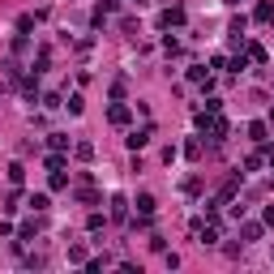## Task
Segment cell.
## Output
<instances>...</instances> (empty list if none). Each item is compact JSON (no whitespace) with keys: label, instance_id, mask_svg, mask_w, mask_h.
<instances>
[{"label":"cell","instance_id":"1","mask_svg":"<svg viewBox=\"0 0 274 274\" xmlns=\"http://www.w3.org/2000/svg\"><path fill=\"white\" fill-rule=\"evenodd\" d=\"M124 141H129V150H141V146L150 141V129H133V133H129Z\"/></svg>","mask_w":274,"mask_h":274},{"label":"cell","instance_id":"7","mask_svg":"<svg viewBox=\"0 0 274 274\" xmlns=\"http://www.w3.org/2000/svg\"><path fill=\"white\" fill-rule=\"evenodd\" d=\"M124 206H129V201H124V197H112V219H124V214H129Z\"/></svg>","mask_w":274,"mask_h":274},{"label":"cell","instance_id":"12","mask_svg":"<svg viewBox=\"0 0 274 274\" xmlns=\"http://www.w3.org/2000/svg\"><path fill=\"white\" fill-rule=\"evenodd\" d=\"M257 22H274V9L270 5H257Z\"/></svg>","mask_w":274,"mask_h":274},{"label":"cell","instance_id":"9","mask_svg":"<svg viewBox=\"0 0 274 274\" xmlns=\"http://www.w3.org/2000/svg\"><path fill=\"white\" fill-rule=\"evenodd\" d=\"M52 188H56V193H60V188H69V176H65V172H52Z\"/></svg>","mask_w":274,"mask_h":274},{"label":"cell","instance_id":"10","mask_svg":"<svg viewBox=\"0 0 274 274\" xmlns=\"http://www.w3.org/2000/svg\"><path fill=\"white\" fill-rule=\"evenodd\" d=\"M240 236H244V240H257L261 227H257V223H244V231H240Z\"/></svg>","mask_w":274,"mask_h":274},{"label":"cell","instance_id":"6","mask_svg":"<svg viewBox=\"0 0 274 274\" xmlns=\"http://www.w3.org/2000/svg\"><path fill=\"white\" fill-rule=\"evenodd\" d=\"M137 214H154V197H150V193L137 197Z\"/></svg>","mask_w":274,"mask_h":274},{"label":"cell","instance_id":"5","mask_svg":"<svg viewBox=\"0 0 274 274\" xmlns=\"http://www.w3.org/2000/svg\"><path fill=\"white\" fill-rule=\"evenodd\" d=\"M47 206H52V201H47V193H34V197H30V210H34V214H43Z\"/></svg>","mask_w":274,"mask_h":274},{"label":"cell","instance_id":"11","mask_svg":"<svg viewBox=\"0 0 274 274\" xmlns=\"http://www.w3.org/2000/svg\"><path fill=\"white\" fill-rule=\"evenodd\" d=\"M22 176H26V167H22V163H13V167H9V180L22 184Z\"/></svg>","mask_w":274,"mask_h":274},{"label":"cell","instance_id":"3","mask_svg":"<svg viewBox=\"0 0 274 274\" xmlns=\"http://www.w3.org/2000/svg\"><path fill=\"white\" fill-rule=\"evenodd\" d=\"M206 129H210V137H214V141H223V137H227V120H210Z\"/></svg>","mask_w":274,"mask_h":274},{"label":"cell","instance_id":"4","mask_svg":"<svg viewBox=\"0 0 274 274\" xmlns=\"http://www.w3.org/2000/svg\"><path fill=\"white\" fill-rule=\"evenodd\" d=\"M184 22V9H167V13H163V26H180Z\"/></svg>","mask_w":274,"mask_h":274},{"label":"cell","instance_id":"8","mask_svg":"<svg viewBox=\"0 0 274 274\" xmlns=\"http://www.w3.org/2000/svg\"><path fill=\"white\" fill-rule=\"evenodd\" d=\"M248 137H253V141H266V124L253 120V124H248Z\"/></svg>","mask_w":274,"mask_h":274},{"label":"cell","instance_id":"2","mask_svg":"<svg viewBox=\"0 0 274 274\" xmlns=\"http://www.w3.org/2000/svg\"><path fill=\"white\" fill-rule=\"evenodd\" d=\"M107 120H112V124H129V107H124V103H116L112 112H107Z\"/></svg>","mask_w":274,"mask_h":274}]
</instances>
